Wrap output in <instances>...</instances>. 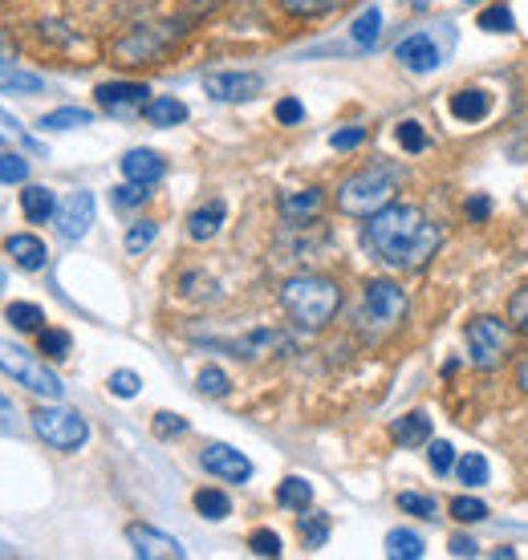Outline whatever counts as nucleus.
<instances>
[{"instance_id":"nucleus-39","label":"nucleus","mask_w":528,"mask_h":560,"mask_svg":"<svg viewBox=\"0 0 528 560\" xmlns=\"http://www.w3.org/2000/svg\"><path fill=\"white\" fill-rule=\"evenodd\" d=\"M301 536H306L309 548H321L325 540H330V516H321V512L306 516V520H301Z\"/></svg>"},{"instance_id":"nucleus-46","label":"nucleus","mask_w":528,"mask_h":560,"mask_svg":"<svg viewBox=\"0 0 528 560\" xmlns=\"http://www.w3.org/2000/svg\"><path fill=\"white\" fill-rule=\"evenodd\" d=\"M249 548L256 557H280V536L273 528H261V533H252Z\"/></svg>"},{"instance_id":"nucleus-44","label":"nucleus","mask_w":528,"mask_h":560,"mask_svg":"<svg viewBox=\"0 0 528 560\" xmlns=\"http://www.w3.org/2000/svg\"><path fill=\"white\" fill-rule=\"evenodd\" d=\"M28 179V159L21 154H0V183H25Z\"/></svg>"},{"instance_id":"nucleus-27","label":"nucleus","mask_w":528,"mask_h":560,"mask_svg":"<svg viewBox=\"0 0 528 560\" xmlns=\"http://www.w3.org/2000/svg\"><path fill=\"white\" fill-rule=\"evenodd\" d=\"M387 557L390 560H418L423 557V536L411 533V528H394L387 536Z\"/></svg>"},{"instance_id":"nucleus-12","label":"nucleus","mask_w":528,"mask_h":560,"mask_svg":"<svg viewBox=\"0 0 528 560\" xmlns=\"http://www.w3.org/2000/svg\"><path fill=\"white\" fill-rule=\"evenodd\" d=\"M232 358H244V362H261V358H273V353H289L292 341L277 329H252L244 337H232V341H220Z\"/></svg>"},{"instance_id":"nucleus-19","label":"nucleus","mask_w":528,"mask_h":560,"mask_svg":"<svg viewBox=\"0 0 528 560\" xmlns=\"http://www.w3.org/2000/svg\"><path fill=\"white\" fill-rule=\"evenodd\" d=\"M223 215H228L223 199H208L204 208H195L192 215H187V236L199 240V244H204V240H211L223 228Z\"/></svg>"},{"instance_id":"nucleus-58","label":"nucleus","mask_w":528,"mask_h":560,"mask_svg":"<svg viewBox=\"0 0 528 560\" xmlns=\"http://www.w3.org/2000/svg\"><path fill=\"white\" fill-rule=\"evenodd\" d=\"M472 4H475V0H472Z\"/></svg>"},{"instance_id":"nucleus-6","label":"nucleus","mask_w":528,"mask_h":560,"mask_svg":"<svg viewBox=\"0 0 528 560\" xmlns=\"http://www.w3.org/2000/svg\"><path fill=\"white\" fill-rule=\"evenodd\" d=\"M33 434L49 443L54 451H78L85 447V439H90V427L78 410H66V407H37L33 415Z\"/></svg>"},{"instance_id":"nucleus-31","label":"nucleus","mask_w":528,"mask_h":560,"mask_svg":"<svg viewBox=\"0 0 528 560\" xmlns=\"http://www.w3.org/2000/svg\"><path fill=\"white\" fill-rule=\"evenodd\" d=\"M195 386H199V394H208V398H228L232 394V382H228V374H223L220 365H204Z\"/></svg>"},{"instance_id":"nucleus-43","label":"nucleus","mask_w":528,"mask_h":560,"mask_svg":"<svg viewBox=\"0 0 528 560\" xmlns=\"http://www.w3.org/2000/svg\"><path fill=\"white\" fill-rule=\"evenodd\" d=\"M147 196H151V187H147V183H130V179H126L123 187H114V203H118V208H139Z\"/></svg>"},{"instance_id":"nucleus-11","label":"nucleus","mask_w":528,"mask_h":560,"mask_svg":"<svg viewBox=\"0 0 528 560\" xmlns=\"http://www.w3.org/2000/svg\"><path fill=\"white\" fill-rule=\"evenodd\" d=\"M126 540H130V548H135V557H142V560H183L187 557V548H183L175 536L159 533V528H151V524H130V528H126Z\"/></svg>"},{"instance_id":"nucleus-34","label":"nucleus","mask_w":528,"mask_h":560,"mask_svg":"<svg viewBox=\"0 0 528 560\" xmlns=\"http://www.w3.org/2000/svg\"><path fill=\"white\" fill-rule=\"evenodd\" d=\"M0 139H13V142H21L25 151L42 154V142L33 139V135H28V130L21 127V122H16V118L9 110H0Z\"/></svg>"},{"instance_id":"nucleus-5","label":"nucleus","mask_w":528,"mask_h":560,"mask_svg":"<svg viewBox=\"0 0 528 560\" xmlns=\"http://www.w3.org/2000/svg\"><path fill=\"white\" fill-rule=\"evenodd\" d=\"M0 374L16 378L25 390H33L37 398H49V402H61V394H66V386H61V378H57L54 370L45 362H37L28 350L13 346V341H0Z\"/></svg>"},{"instance_id":"nucleus-47","label":"nucleus","mask_w":528,"mask_h":560,"mask_svg":"<svg viewBox=\"0 0 528 560\" xmlns=\"http://www.w3.org/2000/svg\"><path fill=\"white\" fill-rule=\"evenodd\" d=\"M399 142H403V151H427V135L418 122H399Z\"/></svg>"},{"instance_id":"nucleus-50","label":"nucleus","mask_w":528,"mask_h":560,"mask_svg":"<svg viewBox=\"0 0 528 560\" xmlns=\"http://www.w3.org/2000/svg\"><path fill=\"white\" fill-rule=\"evenodd\" d=\"M21 431V419H16V407L0 394V434H16Z\"/></svg>"},{"instance_id":"nucleus-17","label":"nucleus","mask_w":528,"mask_h":560,"mask_svg":"<svg viewBox=\"0 0 528 560\" xmlns=\"http://www.w3.org/2000/svg\"><path fill=\"white\" fill-rule=\"evenodd\" d=\"M4 253L13 256L16 268H25V272H42L49 253H45V244L37 236H28V232H16V236L4 240Z\"/></svg>"},{"instance_id":"nucleus-24","label":"nucleus","mask_w":528,"mask_h":560,"mask_svg":"<svg viewBox=\"0 0 528 560\" xmlns=\"http://www.w3.org/2000/svg\"><path fill=\"white\" fill-rule=\"evenodd\" d=\"M142 114H147L151 127H180V122H187V106L175 98H151L142 106Z\"/></svg>"},{"instance_id":"nucleus-30","label":"nucleus","mask_w":528,"mask_h":560,"mask_svg":"<svg viewBox=\"0 0 528 560\" xmlns=\"http://www.w3.org/2000/svg\"><path fill=\"white\" fill-rule=\"evenodd\" d=\"M346 0H280V13H289V16H325V13H334V9H342Z\"/></svg>"},{"instance_id":"nucleus-18","label":"nucleus","mask_w":528,"mask_h":560,"mask_svg":"<svg viewBox=\"0 0 528 560\" xmlns=\"http://www.w3.org/2000/svg\"><path fill=\"white\" fill-rule=\"evenodd\" d=\"M321 208H325L321 187H306V191H292V196L280 199V215H285L289 224H309Z\"/></svg>"},{"instance_id":"nucleus-28","label":"nucleus","mask_w":528,"mask_h":560,"mask_svg":"<svg viewBox=\"0 0 528 560\" xmlns=\"http://www.w3.org/2000/svg\"><path fill=\"white\" fill-rule=\"evenodd\" d=\"M195 512L204 520H223V516H232V500H228L220 488H199L195 491Z\"/></svg>"},{"instance_id":"nucleus-7","label":"nucleus","mask_w":528,"mask_h":560,"mask_svg":"<svg viewBox=\"0 0 528 560\" xmlns=\"http://www.w3.org/2000/svg\"><path fill=\"white\" fill-rule=\"evenodd\" d=\"M513 346V329L496 317H475L468 325V350H472V362L480 370H496L504 362V353Z\"/></svg>"},{"instance_id":"nucleus-41","label":"nucleus","mask_w":528,"mask_h":560,"mask_svg":"<svg viewBox=\"0 0 528 560\" xmlns=\"http://www.w3.org/2000/svg\"><path fill=\"white\" fill-rule=\"evenodd\" d=\"M399 508L411 512V516H423V520H435V512H439L432 495H418V491H403V495H399Z\"/></svg>"},{"instance_id":"nucleus-10","label":"nucleus","mask_w":528,"mask_h":560,"mask_svg":"<svg viewBox=\"0 0 528 560\" xmlns=\"http://www.w3.org/2000/svg\"><path fill=\"white\" fill-rule=\"evenodd\" d=\"M199 463H204L208 476L223 479V483H249L252 479V459L240 455L237 447H228V443H208L204 455H199Z\"/></svg>"},{"instance_id":"nucleus-2","label":"nucleus","mask_w":528,"mask_h":560,"mask_svg":"<svg viewBox=\"0 0 528 560\" xmlns=\"http://www.w3.org/2000/svg\"><path fill=\"white\" fill-rule=\"evenodd\" d=\"M337 305H342V289L330 277L297 272V277L280 284V308L297 325H306V329H325V325L334 322Z\"/></svg>"},{"instance_id":"nucleus-45","label":"nucleus","mask_w":528,"mask_h":560,"mask_svg":"<svg viewBox=\"0 0 528 560\" xmlns=\"http://www.w3.org/2000/svg\"><path fill=\"white\" fill-rule=\"evenodd\" d=\"M154 434H159V439H175V434H187V419L171 415V410H159V415H154Z\"/></svg>"},{"instance_id":"nucleus-3","label":"nucleus","mask_w":528,"mask_h":560,"mask_svg":"<svg viewBox=\"0 0 528 560\" xmlns=\"http://www.w3.org/2000/svg\"><path fill=\"white\" fill-rule=\"evenodd\" d=\"M387 203H394V175L390 171H358L337 187V208L354 215V220H370L375 211H382Z\"/></svg>"},{"instance_id":"nucleus-36","label":"nucleus","mask_w":528,"mask_h":560,"mask_svg":"<svg viewBox=\"0 0 528 560\" xmlns=\"http://www.w3.org/2000/svg\"><path fill=\"white\" fill-rule=\"evenodd\" d=\"M154 236H159V224H154V220H142V224H135L130 232H126V253H130V256L147 253V248L154 244Z\"/></svg>"},{"instance_id":"nucleus-42","label":"nucleus","mask_w":528,"mask_h":560,"mask_svg":"<svg viewBox=\"0 0 528 560\" xmlns=\"http://www.w3.org/2000/svg\"><path fill=\"white\" fill-rule=\"evenodd\" d=\"M142 390V378L135 370H114L111 374V394L114 398H135Z\"/></svg>"},{"instance_id":"nucleus-53","label":"nucleus","mask_w":528,"mask_h":560,"mask_svg":"<svg viewBox=\"0 0 528 560\" xmlns=\"http://www.w3.org/2000/svg\"><path fill=\"white\" fill-rule=\"evenodd\" d=\"M475 540L472 536H451V557H475Z\"/></svg>"},{"instance_id":"nucleus-16","label":"nucleus","mask_w":528,"mask_h":560,"mask_svg":"<svg viewBox=\"0 0 528 560\" xmlns=\"http://www.w3.org/2000/svg\"><path fill=\"white\" fill-rule=\"evenodd\" d=\"M123 175L130 183H147V187H154V183L168 175V163H163V154H154V151H126Z\"/></svg>"},{"instance_id":"nucleus-33","label":"nucleus","mask_w":528,"mask_h":560,"mask_svg":"<svg viewBox=\"0 0 528 560\" xmlns=\"http://www.w3.org/2000/svg\"><path fill=\"white\" fill-rule=\"evenodd\" d=\"M4 317L16 325V329H25V334H33V329H42L45 313L37 305H28V301H13V305L4 308Z\"/></svg>"},{"instance_id":"nucleus-21","label":"nucleus","mask_w":528,"mask_h":560,"mask_svg":"<svg viewBox=\"0 0 528 560\" xmlns=\"http://www.w3.org/2000/svg\"><path fill=\"white\" fill-rule=\"evenodd\" d=\"M390 434H394L399 447H418V443L432 439V419H427L423 410H411V415H403V419H394Z\"/></svg>"},{"instance_id":"nucleus-20","label":"nucleus","mask_w":528,"mask_h":560,"mask_svg":"<svg viewBox=\"0 0 528 560\" xmlns=\"http://www.w3.org/2000/svg\"><path fill=\"white\" fill-rule=\"evenodd\" d=\"M21 211H25V220L33 224H45V220H54L57 215V196L42 183H28L25 191H21Z\"/></svg>"},{"instance_id":"nucleus-51","label":"nucleus","mask_w":528,"mask_h":560,"mask_svg":"<svg viewBox=\"0 0 528 560\" xmlns=\"http://www.w3.org/2000/svg\"><path fill=\"white\" fill-rule=\"evenodd\" d=\"M508 317H513L520 329H528V289L513 293V301H508Z\"/></svg>"},{"instance_id":"nucleus-13","label":"nucleus","mask_w":528,"mask_h":560,"mask_svg":"<svg viewBox=\"0 0 528 560\" xmlns=\"http://www.w3.org/2000/svg\"><path fill=\"white\" fill-rule=\"evenodd\" d=\"M57 232L66 240H82L94 224V196L90 191H70V196L57 203Z\"/></svg>"},{"instance_id":"nucleus-9","label":"nucleus","mask_w":528,"mask_h":560,"mask_svg":"<svg viewBox=\"0 0 528 560\" xmlns=\"http://www.w3.org/2000/svg\"><path fill=\"white\" fill-rule=\"evenodd\" d=\"M204 90H208L211 102H249L264 90V78L244 70H223V73H208Z\"/></svg>"},{"instance_id":"nucleus-52","label":"nucleus","mask_w":528,"mask_h":560,"mask_svg":"<svg viewBox=\"0 0 528 560\" xmlns=\"http://www.w3.org/2000/svg\"><path fill=\"white\" fill-rule=\"evenodd\" d=\"M468 220H487V215H492V199H484V196H472L468 199Z\"/></svg>"},{"instance_id":"nucleus-4","label":"nucleus","mask_w":528,"mask_h":560,"mask_svg":"<svg viewBox=\"0 0 528 560\" xmlns=\"http://www.w3.org/2000/svg\"><path fill=\"white\" fill-rule=\"evenodd\" d=\"M183 33H187V21H171V25H139V28H130L126 37H118L111 49L123 66H151V61H159L171 45L180 42Z\"/></svg>"},{"instance_id":"nucleus-26","label":"nucleus","mask_w":528,"mask_h":560,"mask_svg":"<svg viewBox=\"0 0 528 560\" xmlns=\"http://www.w3.org/2000/svg\"><path fill=\"white\" fill-rule=\"evenodd\" d=\"M0 90H16V94H42L45 82L37 73L16 70L13 61H0Z\"/></svg>"},{"instance_id":"nucleus-22","label":"nucleus","mask_w":528,"mask_h":560,"mask_svg":"<svg viewBox=\"0 0 528 560\" xmlns=\"http://www.w3.org/2000/svg\"><path fill=\"white\" fill-rule=\"evenodd\" d=\"M487 110H492L487 90H459L456 98H451V114H456L459 122H480V118H487Z\"/></svg>"},{"instance_id":"nucleus-37","label":"nucleus","mask_w":528,"mask_h":560,"mask_svg":"<svg viewBox=\"0 0 528 560\" xmlns=\"http://www.w3.org/2000/svg\"><path fill=\"white\" fill-rule=\"evenodd\" d=\"M451 516H456L459 524H480V520H487V504H480L472 495H456V500H451Z\"/></svg>"},{"instance_id":"nucleus-40","label":"nucleus","mask_w":528,"mask_h":560,"mask_svg":"<svg viewBox=\"0 0 528 560\" xmlns=\"http://www.w3.org/2000/svg\"><path fill=\"white\" fill-rule=\"evenodd\" d=\"M42 353L54 358V362H61V358L70 353V334H66V329H42Z\"/></svg>"},{"instance_id":"nucleus-54","label":"nucleus","mask_w":528,"mask_h":560,"mask_svg":"<svg viewBox=\"0 0 528 560\" xmlns=\"http://www.w3.org/2000/svg\"><path fill=\"white\" fill-rule=\"evenodd\" d=\"M516 386H520V390L528 394V358L520 362V370H516Z\"/></svg>"},{"instance_id":"nucleus-14","label":"nucleus","mask_w":528,"mask_h":560,"mask_svg":"<svg viewBox=\"0 0 528 560\" xmlns=\"http://www.w3.org/2000/svg\"><path fill=\"white\" fill-rule=\"evenodd\" d=\"M151 102V90L142 82H106L97 85V106L106 114H118V118H130L135 110H142Z\"/></svg>"},{"instance_id":"nucleus-25","label":"nucleus","mask_w":528,"mask_h":560,"mask_svg":"<svg viewBox=\"0 0 528 560\" xmlns=\"http://www.w3.org/2000/svg\"><path fill=\"white\" fill-rule=\"evenodd\" d=\"M277 504H280V508H289V512H306V508L313 504V483H306L301 476L280 479Z\"/></svg>"},{"instance_id":"nucleus-56","label":"nucleus","mask_w":528,"mask_h":560,"mask_svg":"<svg viewBox=\"0 0 528 560\" xmlns=\"http://www.w3.org/2000/svg\"><path fill=\"white\" fill-rule=\"evenodd\" d=\"M16 548H9V545H0V557H13Z\"/></svg>"},{"instance_id":"nucleus-55","label":"nucleus","mask_w":528,"mask_h":560,"mask_svg":"<svg viewBox=\"0 0 528 560\" xmlns=\"http://www.w3.org/2000/svg\"><path fill=\"white\" fill-rule=\"evenodd\" d=\"M16 57V49L9 45V37H0V61H13Z\"/></svg>"},{"instance_id":"nucleus-57","label":"nucleus","mask_w":528,"mask_h":560,"mask_svg":"<svg viewBox=\"0 0 528 560\" xmlns=\"http://www.w3.org/2000/svg\"><path fill=\"white\" fill-rule=\"evenodd\" d=\"M0 154H4V147H0Z\"/></svg>"},{"instance_id":"nucleus-48","label":"nucleus","mask_w":528,"mask_h":560,"mask_svg":"<svg viewBox=\"0 0 528 560\" xmlns=\"http://www.w3.org/2000/svg\"><path fill=\"white\" fill-rule=\"evenodd\" d=\"M301 118H306V106H301L297 98H280L277 102V122H280V127H297Z\"/></svg>"},{"instance_id":"nucleus-35","label":"nucleus","mask_w":528,"mask_h":560,"mask_svg":"<svg viewBox=\"0 0 528 560\" xmlns=\"http://www.w3.org/2000/svg\"><path fill=\"white\" fill-rule=\"evenodd\" d=\"M480 28H484V33H513L516 28L513 9H508V4H492V9H484V13H480Z\"/></svg>"},{"instance_id":"nucleus-32","label":"nucleus","mask_w":528,"mask_h":560,"mask_svg":"<svg viewBox=\"0 0 528 560\" xmlns=\"http://www.w3.org/2000/svg\"><path fill=\"white\" fill-rule=\"evenodd\" d=\"M456 476H459V483H468V488H484L487 483V459L484 455H463V459L456 463Z\"/></svg>"},{"instance_id":"nucleus-15","label":"nucleus","mask_w":528,"mask_h":560,"mask_svg":"<svg viewBox=\"0 0 528 560\" xmlns=\"http://www.w3.org/2000/svg\"><path fill=\"white\" fill-rule=\"evenodd\" d=\"M394 57H399L411 73H432L435 66H439V49H435V42L427 37V33H411V37H403L399 49H394Z\"/></svg>"},{"instance_id":"nucleus-8","label":"nucleus","mask_w":528,"mask_h":560,"mask_svg":"<svg viewBox=\"0 0 528 560\" xmlns=\"http://www.w3.org/2000/svg\"><path fill=\"white\" fill-rule=\"evenodd\" d=\"M406 313V293L394 280H370L366 293H361V322L375 325V329H390L399 325Z\"/></svg>"},{"instance_id":"nucleus-49","label":"nucleus","mask_w":528,"mask_h":560,"mask_svg":"<svg viewBox=\"0 0 528 560\" xmlns=\"http://www.w3.org/2000/svg\"><path fill=\"white\" fill-rule=\"evenodd\" d=\"M361 142H366V130L349 127V130H337L334 139H330V147H334V151H354V147H361Z\"/></svg>"},{"instance_id":"nucleus-38","label":"nucleus","mask_w":528,"mask_h":560,"mask_svg":"<svg viewBox=\"0 0 528 560\" xmlns=\"http://www.w3.org/2000/svg\"><path fill=\"white\" fill-rule=\"evenodd\" d=\"M427 459H432V471L435 476H447V471H456V447L447 443V439H435L432 451H427Z\"/></svg>"},{"instance_id":"nucleus-29","label":"nucleus","mask_w":528,"mask_h":560,"mask_svg":"<svg viewBox=\"0 0 528 560\" xmlns=\"http://www.w3.org/2000/svg\"><path fill=\"white\" fill-rule=\"evenodd\" d=\"M90 122H94V114L82 110V106H61V110L42 118L45 130H78V127H90Z\"/></svg>"},{"instance_id":"nucleus-1","label":"nucleus","mask_w":528,"mask_h":560,"mask_svg":"<svg viewBox=\"0 0 528 560\" xmlns=\"http://www.w3.org/2000/svg\"><path fill=\"white\" fill-rule=\"evenodd\" d=\"M366 244H370L378 253V260H387L390 268H423L439 253L444 232H439V224H432L418 208H411V203H387L382 211L370 215Z\"/></svg>"},{"instance_id":"nucleus-23","label":"nucleus","mask_w":528,"mask_h":560,"mask_svg":"<svg viewBox=\"0 0 528 560\" xmlns=\"http://www.w3.org/2000/svg\"><path fill=\"white\" fill-rule=\"evenodd\" d=\"M378 37H382V13L378 9H361L354 16V25H349V42L358 45V49H375Z\"/></svg>"}]
</instances>
